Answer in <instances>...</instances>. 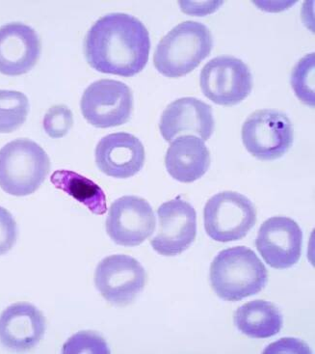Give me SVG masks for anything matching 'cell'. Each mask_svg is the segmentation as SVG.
Masks as SVG:
<instances>
[{
	"label": "cell",
	"mask_w": 315,
	"mask_h": 354,
	"mask_svg": "<svg viewBox=\"0 0 315 354\" xmlns=\"http://www.w3.org/2000/svg\"><path fill=\"white\" fill-rule=\"evenodd\" d=\"M151 50L150 33L131 15L111 13L97 19L84 39V53L93 69L131 77L145 69Z\"/></svg>",
	"instance_id": "obj_1"
},
{
	"label": "cell",
	"mask_w": 315,
	"mask_h": 354,
	"mask_svg": "<svg viewBox=\"0 0 315 354\" xmlns=\"http://www.w3.org/2000/svg\"><path fill=\"white\" fill-rule=\"evenodd\" d=\"M210 284L226 301H240L265 289L268 281L265 266L250 248L225 249L210 266Z\"/></svg>",
	"instance_id": "obj_2"
},
{
	"label": "cell",
	"mask_w": 315,
	"mask_h": 354,
	"mask_svg": "<svg viewBox=\"0 0 315 354\" xmlns=\"http://www.w3.org/2000/svg\"><path fill=\"white\" fill-rule=\"evenodd\" d=\"M212 48L213 37L207 26L183 21L171 29L156 46L153 64L161 75L177 79L196 69Z\"/></svg>",
	"instance_id": "obj_3"
},
{
	"label": "cell",
	"mask_w": 315,
	"mask_h": 354,
	"mask_svg": "<svg viewBox=\"0 0 315 354\" xmlns=\"http://www.w3.org/2000/svg\"><path fill=\"white\" fill-rule=\"evenodd\" d=\"M50 170L48 153L30 139L7 143L0 150V187L14 196L34 194Z\"/></svg>",
	"instance_id": "obj_4"
},
{
	"label": "cell",
	"mask_w": 315,
	"mask_h": 354,
	"mask_svg": "<svg viewBox=\"0 0 315 354\" xmlns=\"http://www.w3.org/2000/svg\"><path fill=\"white\" fill-rule=\"evenodd\" d=\"M204 229L209 238L229 243L248 235L256 222L255 205L245 195L236 192L215 194L204 209Z\"/></svg>",
	"instance_id": "obj_5"
},
{
	"label": "cell",
	"mask_w": 315,
	"mask_h": 354,
	"mask_svg": "<svg viewBox=\"0 0 315 354\" xmlns=\"http://www.w3.org/2000/svg\"><path fill=\"white\" fill-rule=\"evenodd\" d=\"M241 136L246 150L260 160H275L292 147L294 128L289 118L275 109L253 112L244 122Z\"/></svg>",
	"instance_id": "obj_6"
},
{
	"label": "cell",
	"mask_w": 315,
	"mask_h": 354,
	"mask_svg": "<svg viewBox=\"0 0 315 354\" xmlns=\"http://www.w3.org/2000/svg\"><path fill=\"white\" fill-rule=\"evenodd\" d=\"M204 96L219 106H231L244 101L254 86L250 68L231 55L217 56L209 61L200 75Z\"/></svg>",
	"instance_id": "obj_7"
},
{
	"label": "cell",
	"mask_w": 315,
	"mask_h": 354,
	"mask_svg": "<svg viewBox=\"0 0 315 354\" xmlns=\"http://www.w3.org/2000/svg\"><path fill=\"white\" fill-rule=\"evenodd\" d=\"M80 109L88 123L96 128L122 126L133 113V91L119 80H97L83 93Z\"/></svg>",
	"instance_id": "obj_8"
},
{
	"label": "cell",
	"mask_w": 315,
	"mask_h": 354,
	"mask_svg": "<svg viewBox=\"0 0 315 354\" xmlns=\"http://www.w3.org/2000/svg\"><path fill=\"white\" fill-rule=\"evenodd\" d=\"M146 273L136 259L128 255L104 258L95 272V285L110 304L126 306L133 304L145 288Z\"/></svg>",
	"instance_id": "obj_9"
},
{
	"label": "cell",
	"mask_w": 315,
	"mask_h": 354,
	"mask_svg": "<svg viewBox=\"0 0 315 354\" xmlns=\"http://www.w3.org/2000/svg\"><path fill=\"white\" fill-rule=\"evenodd\" d=\"M156 218L150 203L138 196L119 198L110 207L106 232L115 243L135 248L155 230Z\"/></svg>",
	"instance_id": "obj_10"
},
{
	"label": "cell",
	"mask_w": 315,
	"mask_h": 354,
	"mask_svg": "<svg viewBox=\"0 0 315 354\" xmlns=\"http://www.w3.org/2000/svg\"><path fill=\"white\" fill-rule=\"evenodd\" d=\"M158 235L151 239L156 252L172 257L184 252L197 236V212L192 205L180 197L162 205L158 209Z\"/></svg>",
	"instance_id": "obj_11"
},
{
	"label": "cell",
	"mask_w": 315,
	"mask_h": 354,
	"mask_svg": "<svg viewBox=\"0 0 315 354\" xmlns=\"http://www.w3.org/2000/svg\"><path fill=\"white\" fill-rule=\"evenodd\" d=\"M303 233L297 222L287 216H274L263 222L256 246L267 265L287 270L301 258Z\"/></svg>",
	"instance_id": "obj_12"
},
{
	"label": "cell",
	"mask_w": 315,
	"mask_h": 354,
	"mask_svg": "<svg viewBox=\"0 0 315 354\" xmlns=\"http://www.w3.org/2000/svg\"><path fill=\"white\" fill-rule=\"evenodd\" d=\"M97 168L109 177L128 179L140 172L146 160L145 147L133 134H108L95 151Z\"/></svg>",
	"instance_id": "obj_13"
},
{
	"label": "cell",
	"mask_w": 315,
	"mask_h": 354,
	"mask_svg": "<svg viewBox=\"0 0 315 354\" xmlns=\"http://www.w3.org/2000/svg\"><path fill=\"white\" fill-rule=\"evenodd\" d=\"M215 121L212 106L194 97H180L171 102L161 115V136L167 142L182 133H194L202 140L211 138Z\"/></svg>",
	"instance_id": "obj_14"
},
{
	"label": "cell",
	"mask_w": 315,
	"mask_h": 354,
	"mask_svg": "<svg viewBox=\"0 0 315 354\" xmlns=\"http://www.w3.org/2000/svg\"><path fill=\"white\" fill-rule=\"evenodd\" d=\"M41 55V40L31 26L10 23L0 28V74L17 77L32 70Z\"/></svg>",
	"instance_id": "obj_15"
},
{
	"label": "cell",
	"mask_w": 315,
	"mask_h": 354,
	"mask_svg": "<svg viewBox=\"0 0 315 354\" xmlns=\"http://www.w3.org/2000/svg\"><path fill=\"white\" fill-rule=\"evenodd\" d=\"M46 329L43 313L28 302H19L0 315V344L15 351H28L40 343Z\"/></svg>",
	"instance_id": "obj_16"
},
{
	"label": "cell",
	"mask_w": 315,
	"mask_h": 354,
	"mask_svg": "<svg viewBox=\"0 0 315 354\" xmlns=\"http://www.w3.org/2000/svg\"><path fill=\"white\" fill-rule=\"evenodd\" d=\"M209 165V149L204 141L197 136H178L166 153V169L171 177L180 183L189 184L201 179Z\"/></svg>",
	"instance_id": "obj_17"
},
{
	"label": "cell",
	"mask_w": 315,
	"mask_h": 354,
	"mask_svg": "<svg viewBox=\"0 0 315 354\" xmlns=\"http://www.w3.org/2000/svg\"><path fill=\"white\" fill-rule=\"evenodd\" d=\"M234 324L244 335L253 339H267L282 329L283 317L272 302L256 299L236 310Z\"/></svg>",
	"instance_id": "obj_18"
},
{
	"label": "cell",
	"mask_w": 315,
	"mask_h": 354,
	"mask_svg": "<svg viewBox=\"0 0 315 354\" xmlns=\"http://www.w3.org/2000/svg\"><path fill=\"white\" fill-rule=\"evenodd\" d=\"M56 189L75 198L95 214H104L107 211L106 196L96 183L70 170H58L50 178Z\"/></svg>",
	"instance_id": "obj_19"
},
{
	"label": "cell",
	"mask_w": 315,
	"mask_h": 354,
	"mask_svg": "<svg viewBox=\"0 0 315 354\" xmlns=\"http://www.w3.org/2000/svg\"><path fill=\"white\" fill-rule=\"evenodd\" d=\"M28 113V97L23 93L0 90V133H13L23 126Z\"/></svg>",
	"instance_id": "obj_20"
},
{
	"label": "cell",
	"mask_w": 315,
	"mask_h": 354,
	"mask_svg": "<svg viewBox=\"0 0 315 354\" xmlns=\"http://www.w3.org/2000/svg\"><path fill=\"white\" fill-rule=\"evenodd\" d=\"M314 53L298 61L293 68L292 85L295 95L307 106H314Z\"/></svg>",
	"instance_id": "obj_21"
},
{
	"label": "cell",
	"mask_w": 315,
	"mask_h": 354,
	"mask_svg": "<svg viewBox=\"0 0 315 354\" xmlns=\"http://www.w3.org/2000/svg\"><path fill=\"white\" fill-rule=\"evenodd\" d=\"M63 353H110L106 342L93 331H80L70 337L63 346Z\"/></svg>",
	"instance_id": "obj_22"
},
{
	"label": "cell",
	"mask_w": 315,
	"mask_h": 354,
	"mask_svg": "<svg viewBox=\"0 0 315 354\" xmlns=\"http://www.w3.org/2000/svg\"><path fill=\"white\" fill-rule=\"evenodd\" d=\"M73 124V112L64 104L50 107L44 117V129L51 138H64L72 129Z\"/></svg>",
	"instance_id": "obj_23"
},
{
	"label": "cell",
	"mask_w": 315,
	"mask_h": 354,
	"mask_svg": "<svg viewBox=\"0 0 315 354\" xmlns=\"http://www.w3.org/2000/svg\"><path fill=\"white\" fill-rule=\"evenodd\" d=\"M18 227L13 216L0 207V256L8 253L16 244Z\"/></svg>",
	"instance_id": "obj_24"
}]
</instances>
